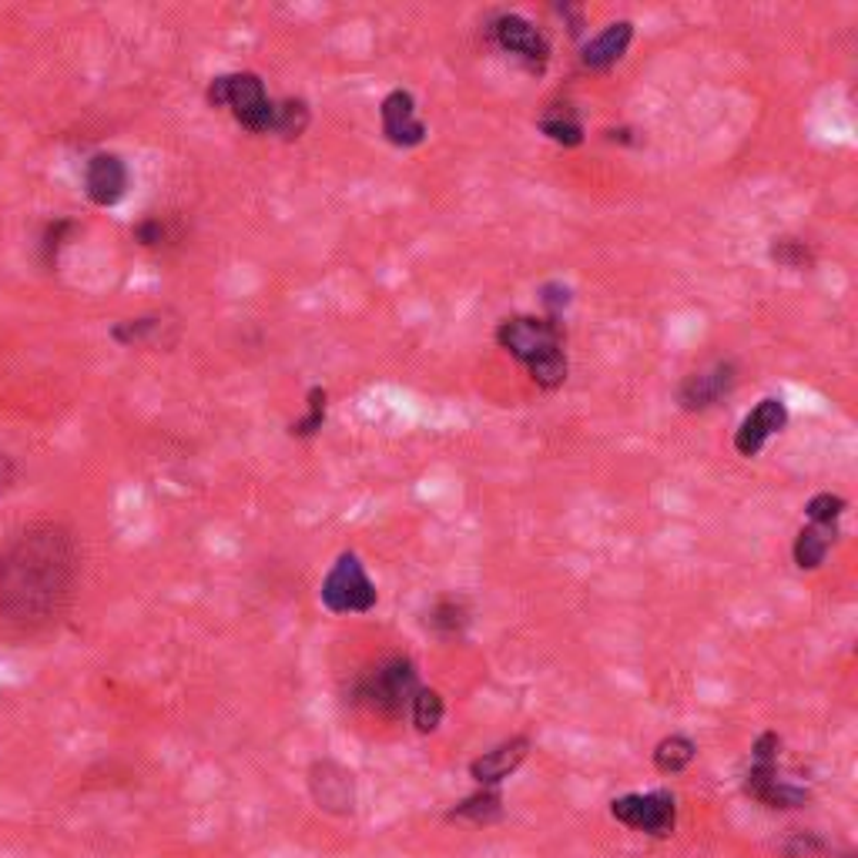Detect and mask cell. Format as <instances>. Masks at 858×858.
Returning <instances> with one entry per match:
<instances>
[{
	"instance_id": "6da1fadb",
	"label": "cell",
	"mask_w": 858,
	"mask_h": 858,
	"mask_svg": "<svg viewBox=\"0 0 858 858\" xmlns=\"http://www.w3.org/2000/svg\"><path fill=\"white\" fill-rule=\"evenodd\" d=\"M77 547L68 530L37 523L0 547V614L34 627L55 620L71 597Z\"/></svg>"
},
{
	"instance_id": "83f0119b",
	"label": "cell",
	"mask_w": 858,
	"mask_h": 858,
	"mask_svg": "<svg viewBox=\"0 0 858 858\" xmlns=\"http://www.w3.org/2000/svg\"><path fill=\"white\" fill-rule=\"evenodd\" d=\"M540 302H544V309L551 312V319H560L564 309L573 302V289L564 282H547L544 289H540Z\"/></svg>"
},
{
	"instance_id": "52a82bcc",
	"label": "cell",
	"mask_w": 858,
	"mask_h": 858,
	"mask_svg": "<svg viewBox=\"0 0 858 858\" xmlns=\"http://www.w3.org/2000/svg\"><path fill=\"white\" fill-rule=\"evenodd\" d=\"M490 31H493L496 48L513 55L517 61H523L527 71L544 74V68L551 61V40L533 21H527L523 14H500Z\"/></svg>"
},
{
	"instance_id": "2e32d148",
	"label": "cell",
	"mask_w": 858,
	"mask_h": 858,
	"mask_svg": "<svg viewBox=\"0 0 858 858\" xmlns=\"http://www.w3.org/2000/svg\"><path fill=\"white\" fill-rule=\"evenodd\" d=\"M835 536H838L835 523H808V527L798 533V540H795V564H798L801 570L822 567L825 557H829V551H832V544H835Z\"/></svg>"
},
{
	"instance_id": "44dd1931",
	"label": "cell",
	"mask_w": 858,
	"mask_h": 858,
	"mask_svg": "<svg viewBox=\"0 0 858 858\" xmlns=\"http://www.w3.org/2000/svg\"><path fill=\"white\" fill-rule=\"evenodd\" d=\"M413 725L416 732L430 735L443 725V714H446V704H443V694L433 691V688H420L416 698H413Z\"/></svg>"
},
{
	"instance_id": "ba28073f",
	"label": "cell",
	"mask_w": 858,
	"mask_h": 858,
	"mask_svg": "<svg viewBox=\"0 0 858 858\" xmlns=\"http://www.w3.org/2000/svg\"><path fill=\"white\" fill-rule=\"evenodd\" d=\"M309 795L323 811L349 815V811L355 808V778L339 761L323 758L309 768Z\"/></svg>"
},
{
	"instance_id": "9a60e30c",
	"label": "cell",
	"mask_w": 858,
	"mask_h": 858,
	"mask_svg": "<svg viewBox=\"0 0 858 858\" xmlns=\"http://www.w3.org/2000/svg\"><path fill=\"white\" fill-rule=\"evenodd\" d=\"M778 748L782 738L775 732H764L751 748V768L745 772V795L758 798L768 785L778 782Z\"/></svg>"
},
{
	"instance_id": "277c9868",
	"label": "cell",
	"mask_w": 858,
	"mask_h": 858,
	"mask_svg": "<svg viewBox=\"0 0 858 858\" xmlns=\"http://www.w3.org/2000/svg\"><path fill=\"white\" fill-rule=\"evenodd\" d=\"M416 691H420L416 664L410 657H389L379 667H373L363 681H359L355 698L363 701L366 708H373L376 714L399 717L406 708L413 704Z\"/></svg>"
},
{
	"instance_id": "4dcf8cb0",
	"label": "cell",
	"mask_w": 858,
	"mask_h": 858,
	"mask_svg": "<svg viewBox=\"0 0 858 858\" xmlns=\"http://www.w3.org/2000/svg\"><path fill=\"white\" fill-rule=\"evenodd\" d=\"M11 483H14V463L8 454H0V496L11 490Z\"/></svg>"
},
{
	"instance_id": "7a4b0ae2",
	"label": "cell",
	"mask_w": 858,
	"mask_h": 858,
	"mask_svg": "<svg viewBox=\"0 0 858 858\" xmlns=\"http://www.w3.org/2000/svg\"><path fill=\"white\" fill-rule=\"evenodd\" d=\"M496 342L513 359L527 366L530 379L540 389H560L567 383L570 363L564 352V326L560 319H536V315H513L496 326Z\"/></svg>"
},
{
	"instance_id": "d4e9b609",
	"label": "cell",
	"mask_w": 858,
	"mask_h": 858,
	"mask_svg": "<svg viewBox=\"0 0 858 858\" xmlns=\"http://www.w3.org/2000/svg\"><path fill=\"white\" fill-rule=\"evenodd\" d=\"M768 255H772V262H778L782 268H791V273H801V268H811V262H815V252H811L801 239H775L772 249H768Z\"/></svg>"
},
{
	"instance_id": "4316f807",
	"label": "cell",
	"mask_w": 858,
	"mask_h": 858,
	"mask_svg": "<svg viewBox=\"0 0 858 858\" xmlns=\"http://www.w3.org/2000/svg\"><path fill=\"white\" fill-rule=\"evenodd\" d=\"M845 500L835 493H819V496H811V500L805 504V513L811 523H835L842 513H845Z\"/></svg>"
},
{
	"instance_id": "9c48e42d",
	"label": "cell",
	"mask_w": 858,
	"mask_h": 858,
	"mask_svg": "<svg viewBox=\"0 0 858 858\" xmlns=\"http://www.w3.org/2000/svg\"><path fill=\"white\" fill-rule=\"evenodd\" d=\"M128 165L114 152H98L84 165V195L98 208H111L128 195Z\"/></svg>"
},
{
	"instance_id": "8fae6325",
	"label": "cell",
	"mask_w": 858,
	"mask_h": 858,
	"mask_svg": "<svg viewBox=\"0 0 858 858\" xmlns=\"http://www.w3.org/2000/svg\"><path fill=\"white\" fill-rule=\"evenodd\" d=\"M788 426V406L775 396H768L761 399L754 410L741 420L738 433H735V449L741 457H758L761 454V446L772 439L775 433H782Z\"/></svg>"
},
{
	"instance_id": "e0dca14e",
	"label": "cell",
	"mask_w": 858,
	"mask_h": 858,
	"mask_svg": "<svg viewBox=\"0 0 858 858\" xmlns=\"http://www.w3.org/2000/svg\"><path fill=\"white\" fill-rule=\"evenodd\" d=\"M536 128L544 131L551 142L564 145V148L583 145V124H580V118H577V111L570 105H551L544 114H540Z\"/></svg>"
},
{
	"instance_id": "f1b7e54d",
	"label": "cell",
	"mask_w": 858,
	"mask_h": 858,
	"mask_svg": "<svg viewBox=\"0 0 858 858\" xmlns=\"http://www.w3.org/2000/svg\"><path fill=\"white\" fill-rule=\"evenodd\" d=\"M134 239H138V245H145V249H158L168 239V225L161 218H145V221L134 225Z\"/></svg>"
},
{
	"instance_id": "ffe728a7",
	"label": "cell",
	"mask_w": 858,
	"mask_h": 858,
	"mask_svg": "<svg viewBox=\"0 0 858 858\" xmlns=\"http://www.w3.org/2000/svg\"><path fill=\"white\" fill-rule=\"evenodd\" d=\"M312 121V111L302 98H286V101H276V124H273V134L279 138L292 142V138H302L305 128Z\"/></svg>"
},
{
	"instance_id": "7c38bea8",
	"label": "cell",
	"mask_w": 858,
	"mask_h": 858,
	"mask_svg": "<svg viewBox=\"0 0 858 858\" xmlns=\"http://www.w3.org/2000/svg\"><path fill=\"white\" fill-rule=\"evenodd\" d=\"M735 386H738L735 363H714L711 370L691 373L681 383V389H677V402H681L688 413H701V410H711L714 402L725 399Z\"/></svg>"
},
{
	"instance_id": "5b68a950",
	"label": "cell",
	"mask_w": 858,
	"mask_h": 858,
	"mask_svg": "<svg viewBox=\"0 0 858 858\" xmlns=\"http://www.w3.org/2000/svg\"><path fill=\"white\" fill-rule=\"evenodd\" d=\"M319 601L333 614H366L376 607L379 594H376V583L370 580L363 560H359L352 551H346V554H339L333 570L326 573V580L319 587Z\"/></svg>"
},
{
	"instance_id": "f546056e",
	"label": "cell",
	"mask_w": 858,
	"mask_h": 858,
	"mask_svg": "<svg viewBox=\"0 0 858 858\" xmlns=\"http://www.w3.org/2000/svg\"><path fill=\"white\" fill-rule=\"evenodd\" d=\"M77 225L74 221H68V218H58L55 225H48V232H44V258H55L58 255V249L64 245V232H74Z\"/></svg>"
},
{
	"instance_id": "7402d4cb",
	"label": "cell",
	"mask_w": 858,
	"mask_h": 858,
	"mask_svg": "<svg viewBox=\"0 0 858 858\" xmlns=\"http://www.w3.org/2000/svg\"><path fill=\"white\" fill-rule=\"evenodd\" d=\"M165 326L161 315H138V319H124L111 326V339L118 346H145L152 342V336Z\"/></svg>"
},
{
	"instance_id": "5bb4252c",
	"label": "cell",
	"mask_w": 858,
	"mask_h": 858,
	"mask_svg": "<svg viewBox=\"0 0 858 858\" xmlns=\"http://www.w3.org/2000/svg\"><path fill=\"white\" fill-rule=\"evenodd\" d=\"M530 754V738H510L504 745H496L493 751L480 754L473 764H470V775L483 785V788H493L500 785L504 778H510L517 768L523 764V758Z\"/></svg>"
},
{
	"instance_id": "cb8c5ba5",
	"label": "cell",
	"mask_w": 858,
	"mask_h": 858,
	"mask_svg": "<svg viewBox=\"0 0 858 858\" xmlns=\"http://www.w3.org/2000/svg\"><path fill=\"white\" fill-rule=\"evenodd\" d=\"M467 607L460 604V601H454V597H446V601H439L433 611H430V627L436 630V635H443V638H457V635H463V627H467Z\"/></svg>"
},
{
	"instance_id": "484cf974",
	"label": "cell",
	"mask_w": 858,
	"mask_h": 858,
	"mask_svg": "<svg viewBox=\"0 0 858 858\" xmlns=\"http://www.w3.org/2000/svg\"><path fill=\"white\" fill-rule=\"evenodd\" d=\"M754 801H761L768 808H801L808 801V791L798 785H788V782H772Z\"/></svg>"
},
{
	"instance_id": "d6986e66",
	"label": "cell",
	"mask_w": 858,
	"mask_h": 858,
	"mask_svg": "<svg viewBox=\"0 0 858 858\" xmlns=\"http://www.w3.org/2000/svg\"><path fill=\"white\" fill-rule=\"evenodd\" d=\"M500 791L496 788H483L476 795H470L463 805H457L449 811V819H467V822H476V825H486V822H496L504 815V805H500Z\"/></svg>"
},
{
	"instance_id": "4fadbf2b",
	"label": "cell",
	"mask_w": 858,
	"mask_h": 858,
	"mask_svg": "<svg viewBox=\"0 0 858 858\" xmlns=\"http://www.w3.org/2000/svg\"><path fill=\"white\" fill-rule=\"evenodd\" d=\"M630 40H635V24L630 21H614L607 24L597 37H591L583 44V51H580V61L587 71H611L630 48Z\"/></svg>"
},
{
	"instance_id": "8992f818",
	"label": "cell",
	"mask_w": 858,
	"mask_h": 858,
	"mask_svg": "<svg viewBox=\"0 0 858 858\" xmlns=\"http://www.w3.org/2000/svg\"><path fill=\"white\" fill-rule=\"evenodd\" d=\"M611 815L644 835L667 838L677 822V801L670 791H648V795H620L611 801Z\"/></svg>"
},
{
	"instance_id": "30bf717a",
	"label": "cell",
	"mask_w": 858,
	"mask_h": 858,
	"mask_svg": "<svg viewBox=\"0 0 858 858\" xmlns=\"http://www.w3.org/2000/svg\"><path fill=\"white\" fill-rule=\"evenodd\" d=\"M379 118H383V134L386 142L396 148H416L426 142V124L416 118V101L410 92H389L379 105Z\"/></svg>"
},
{
	"instance_id": "ac0fdd59",
	"label": "cell",
	"mask_w": 858,
	"mask_h": 858,
	"mask_svg": "<svg viewBox=\"0 0 858 858\" xmlns=\"http://www.w3.org/2000/svg\"><path fill=\"white\" fill-rule=\"evenodd\" d=\"M694 758H698V745L688 735H670V738H664L654 748V764H657V772H664V775L685 772Z\"/></svg>"
},
{
	"instance_id": "603a6c76",
	"label": "cell",
	"mask_w": 858,
	"mask_h": 858,
	"mask_svg": "<svg viewBox=\"0 0 858 858\" xmlns=\"http://www.w3.org/2000/svg\"><path fill=\"white\" fill-rule=\"evenodd\" d=\"M305 399H309V413L289 426V433L299 436V439H309V436L319 433L323 423H326V410H329V392H326L323 386H312Z\"/></svg>"
},
{
	"instance_id": "3957f363",
	"label": "cell",
	"mask_w": 858,
	"mask_h": 858,
	"mask_svg": "<svg viewBox=\"0 0 858 858\" xmlns=\"http://www.w3.org/2000/svg\"><path fill=\"white\" fill-rule=\"evenodd\" d=\"M212 108L232 111V118L252 131V134H273L276 124V101L268 98L265 81L252 71H235V74H218L212 77L205 92Z\"/></svg>"
}]
</instances>
